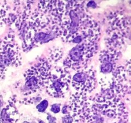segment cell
I'll return each instance as SVG.
<instances>
[{
	"mask_svg": "<svg viewBox=\"0 0 131 123\" xmlns=\"http://www.w3.org/2000/svg\"><path fill=\"white\" fill-rule=\"evenodd\" d=\"M86 3L66 1L58 34L64 42L98 43L101 36V27L86 8Z\"/></svg>",
	"mask_w": 131,
	"mask_h": 123,
	"instance_id": "1",
	"label": "cell"
},
{
	"mask_svg": "<svg viewBox=\"0 0 131 123\" xmlns=\"http://www.w3.org/2000/svg\"><path fill=\"white\" fill-rule=\"evenodd\" d=\"M92 118L95 115H100L102 117L118 119L120 123H127L129 120V111L125 104L107 89L101 90V92L92 96Z\"/></svg>",
	"mask_w": 131,
	"mask_h": 123,
	"instance_id": "2",
	"label": "cell"
},
{
	"mask_svg": "<svg viewBox=\"0 0 131 123\" xmlns=\"http://www.w3.org/2000/svg\"><path fill=\"white\" fill-rule=\"evenodd\" d=\"M51 69L52 65L47 59L41 58L38 62L26 70L24 74V84L21 88L23 94L29 96L43 89Z\"/></svg>",
	"mask_w": 131,
	"mask_h": 123,
	"instance_id": "3",
	"label": "cell"
},
{
	"mask_svg": "<svg viewBox=\"0 0 131 123\" xmlns=\"http://www.w3.org/2000/svg\"><path fill=\"white\" fill-rule=\"evenodd\" d=\"M71 79V73L67 67H52L45 83L46 93L54 98H64L70 89Z\"/></svg>",
	"mask_w": 131,
	"mask_h": 123,
	"instance_id": "4",
	"label": "cell"
},
{
	"mask_svg": "<svg viewBox=\"0 0 131 123\" xmlns=\"http://www.w3.org/2000/svg\"><path fill=\"white\" fill-rule=\"evenodd\" d=\"M22 59L20 48L15 40L14 32H9L0 44V79L5 78L9 67L20 66Z\"/></svg>",
	"mask_w": 131,
	"mask_h": 123,
	"instance_id": "5",
	"label": "cell"
},
{
	"mask_svg": "<svg viewBox=\"0 0 131 123\" xmlns=\"http://www.w3.org/2000/svg\"><path fill=\"white\" fill-rule=\"evenodd\" d=\"M98 43L76 44L69 51L63 61L64 67L69 70H77L90 65L92 59L98 53Z\"/></svg>",
	"mask_w": 131,
	"mask_h": 123,
	"instance_id": "6",
	"label": "cell"
},
{
	"mask_svg": "<svg viewBox=\"0 0 131 123\" xmlns=\"http://www.w3.org/2000/svg\"><path fill=\"white\" fill-rule=\"evenodd\" d=\"M92 96L88 94L75 92L70 96L68 105L74 122H92Z\"/></svg>",
	"mask_w": 131,
	"mask_h": 123,
	"instance_id": "7",
	"label": "cell"
},
{
	"mask_svg": "<svg viewBox=\"0 0 131 123\" xmlns=\"http://www.w3.org/2000/svg\"><path fill=\"white\" fill-rule=\"evenodd\" d=\"M65 5L66 1H39L36 7L40 12L44 15L49 25L58 37Z\"/></svg>",
	"mask_w": 131,
	"mask_h": 123,
	"instance_id": "8",
	"label": "cell"
},
{
	"mask_svg": "<svg viewBox=\"0 0 131 123\" xmlns=\"http://www.w3.org/2000/svg\"><path fill=\"white\" fill-rule=\"evenodd\" d=\"M71 84L76 92L90 93L97 87L96 70L90 65L77 70L72 76Z\"/></svg>",
	"mask_w": 131,
	"mask_h": 123,
	"instance_id": "9",
	"label": "cell"
},
{
	"mask_svg": "<svg viewBox=\"0 0 131 123\" xmlns=\"http://www.w3.org/2000/svg\"><path fill=\"white\" fill-rule=\"evenodd\" d=\"M109 28L117 29L124 33L127 38L130 37V19L120 10L112 11L107 15Z\"/></svg>",
	"mask_w": 131,
	"mask_h": 123,
	"instance_id": "10",
	"label": "cell"
},
{
	"mask_svg": "<svg viewBox=\"0 0 131 123\" xmlns=\"http://www.w3.org/2000/svg\"><path fill=\"white\" fill-rule=\"evenodd\" d=\"M120 54L112 50H102L100 52L99 61L100 62V73L104 75L111 74L117 66V61L120 57Z\"/></svg>",
	"mask_w": 131,
	"mask_h": 123,
	"instance_id": "11",
	"label": "cell"
},
{
	"mask_svg": "<svg viewBox=\"0 0 131 123\" xmlns=\"http://www.w3.org/2000/svg\"><path fill=\"white\" fill-rule=\"evenodd\" d=\"M106 37H105V46L106 49L112 50L121 53L126 45L127 37L117 29L107 28L106 31Z\"/></svg>",
	"mask_w": 131,
	"mask_h": 123,
	"instance_id": "12",
	"label": "cell"
},
{
	"mask_svg": "<svg viewBox=\"0 0 131 123\" xmlns=\"http://www.w3.org/2000/svg\"><path fill=\"white\" fill-rule=\"evenodd\" d=\"M19 119V113L15 105L8 102L0 111V123H16Z\"/></svg>",
	"mask_w": 131,
	"mask_h": 123,
	"instance_id": "13",
	"label": "cell"
},
{
	"mask_svg": "<svg viewBox=\"0 0 131 123\" xmlns=\"http://www.w3.org/2000/svg\"><path fill=\"white\" fill-rule=\"evenodd\" d=\"M63 56V50L61 47L53 46L50 47L47 52V60L51 64H56L59 62V61L61 60Z\"/></svg>",
	"mask_w": 131,
	"mask_h": 123,
	"instance_id": "14",
	"label": "cell"
},
{
	"mask_svg": "<svg viewBox=\"0 0 131 123\" xmlns=\"http://www.w3.org/2000/svg\"><path fill=\"white\" fill-rule=\"evenodd\" d=\"M41 101H42V97L40 96H35V97H31L29 98H24L19 101V102L20 104L29 105H32V104L39 103Z\"/></svg>",
	"mask_w": 131,
	"mask_h": 123,
	"instance_id": "15",
	"label": "cell"
},
{
	"mask_svg": "<svg viewBox=\"0 0 131 123\" xmlns=\"http://www.w3.org/2000/svg\"><path fill=\"white\" fill-rule=\"evenodd\" d=\"M49 102L47 99L42 100L36 106V108L38 110V112L43 113L46 111L47 107H48Z\"/></svg>",
	"mask_w": 131,
	"mask_h": 123,
	"instance_id": "16",
	"label": "cell"
},
{
	"mask_svg": "<svg viewBox=\"0 0 131 123\" xmlns=\"http://www.w3.org/2000/svg\"><path fill=\"white\" fill-rule=\"evenodd\" d=\"M61 103L52 104L51 106V111L54 114H58L61 110Z\"/></svg>",
	"mask_w": 131,
	"mask_h": 123,
	"instance_id": "17",
	"label": "cell"
},
{
	"mask_svg": "<svg viewBox=\"0 0 131 123\" xmlns=\"http://www.w3.org/2000/svg\"><path fill=\"white\" fill-rule=\"evenodd\" d=\"M62 123H74V119H73L72 117L71 116L70 114L69 115H65V116L63 117L62 119Z\"/></svg>",
	"mask_w": 131,
	"mask_h": 123,
	"instance_id": "18",
	"label": "cell"
},
{
	"mask_svg": "<svg viewBox=\"0 0 131 123\" xmlns=\"http://www.w3.org/2000/svg\"><path fill=\"white\" fill-rule=\"evenodd\" d=\"M61 111H62V114H64V115H69V114H70V110H69L68 103L64 105V106L62 108V110H61Z\"/></svg>",
	"mask_w": 131,
	"mask_h": 123,
	"instance_id": "19",
	"label": "cell"
},
{
	"mask_svg": "<svg viewBox=\"0 0 131 123\" xmlns=\"http://www.w3.org/2000/svg\"><path fill=\"white\" fill-rule=\"evenodd\" d=\"M86 6L87 8H95L97 6V3H95V1H88V2L86 3Z\"/></svg>",
	"mask_w": 131,
	"mask_h": 123,
	"instance_id": "20",
	"label": "cell"
},
{
	"mask_svg": "<svg viewBox=\"0 0 131 123\" xmlns=\"http://www.w3.org/2000/svg\"><path fill=\"white\" fill-rule=\"evenodd\" d=\"M47 119L48 120L49 123H56V118L51 115L49 113L47 114Z\"/></svg>",
	"mask_w": 131,
	"mask_h": 123,
	"instance_id": "21",
	"label": "cell"
},
{
	"mask_svg": "<svg viewBox=\"0 0 131 123\" xmlns=\"http://www.w3.org/2000/svg\"><path fill=\"white\" fill-rule=\"evenodd\" d=\"M125 69H126V71H127V73L128 76L130 77V60L127 61V62L126 64H125Z\"/></svg>",
	"mask_w": 131,
	"mask_h": 123,
	"instance_id": "22",
	"label": "cell"
},
{
	"mask_svg": "<svg viewBox=\"0 0 131 123\" xmlns=\"http://www.w3.org/2000/svg\"><path fill=\"white\" fill-rule=\"evenodd\" d=\"M4 105V101L3 100V99L1 97H0V111H1V109L3 108V106Z\"/></svg>",
	"mask_w": 131,
	"mask_h": 123,
	"instance_id": "23",
	"label": "cell"
},
{
	"mask_svg": "<svg viewBox=\"0 0 131 123\" xmlns=\"http://www.w3.org/2000/svg\"><path fill=\"white\" fill-rule=\"evenodd\" d=\"M38 123H45V122L43 121V120H40L39 121H38Z\"/></svg>",
	"mask_w": 131,
	"mask_h": 123,
	"instance_id": "24",
	"label": "cell"
},
{
	"mask_svg": "<svg viewBox=\"0 0 131 123\" xmlns=\"http://www.w3.org/2000/svg\"><path fill=\"white\" fill-rule=\"evenodd\" d=\"M89 123H98V122L96 121H92V122H89Z\"/></svg>",
	"mask_w": 131,
	"mask_h": 123,
	"instance_id": "25",
	"label": "cell"
},
{
	"mask_svg": "<svg viewBox=\"0 0 131 123\" xmlns=\"http://www.w3.org/2000/svg\"><path fill=\"white\" fill-rule=\"evenodd\" d=\"M23 123H29V122H24Z\"/></svg>",
	"mask_w": 131,
	"mask_h": 123,
	"instance_id": "26",
	"label": "cell"
}]
</instances>
